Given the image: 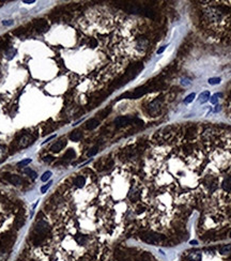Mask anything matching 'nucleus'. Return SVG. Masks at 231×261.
Returning <instances> with one entry per match:
<instances>
[{
	"label": "nucleus",
	"mask_w": 231,
	"mask_h": 261,
	"mask_svg": "<svg viewBox=\"0 0 231 261\" xmlns=\"http://www.w3.org/2000/svg\"><path fill=\"white\" fill-rule=\"evenodd\" d=\"M31 162H32V159H23V161H20V163L17 164V166H20H20H24V167H25V166H27V165H28V164H30Z\"/></svg>",
	"instance_id": "412c9836"
},
{
	"label": "nucleus",
	"mask_w": 231,
	"mask_h": 261,
	"mask_svg": "<svg viewBox=\"0 0 231 261\" xmlns=\"http://www.w3.org/2000/svg\"><path fill=\"white\" fill-rule=\"evenodd\" d=\"M44 161H45V162H48V161L52 162V156H46L45 159H44Z\"/></svg>",
	"instance_id": "c756f323"
},
{
	"label": "nucleus",
	"mask_w": 231,
	"mask_h": 261,
	"mask_svg": "<svg viewBox=\"0 0 231 261\" xmlns=\"http://www.w3.org/2000/svg\"><path fill=\"white\" fill-rule=\"evenodd\" d=\"M5 178H7L8 182H10L11 184H13V185H20V184H22V183H23L22 178H20V177H18V176H15V174H9V176H7Z\"/></svg>",
	"instance_id": "0eeeda50"
},
{
	"label": "nucleus",
	"mask_w": 231,
	"mask_h": 261,
	"mask_svg": "<svg viewBox=\"0 0 231 261\" xmlns=\"http://www.w3.org/2000/svg\"><path fill=\"white\" fill-rule=\"evenodd\" d=\"M140 239L147 244H151V245H158V244L163 243L164 241V237L159 234H156V233H144V234L140 235Z\"/></svg>",
	"instance_id": "f03ea898"
},
{
	"label": "nucleus",
	"mask_w": 231,
	"mask_h": 261,
	"mask_svg": "<svg viewBox=\"0 0 231 261\" xmlns=\"http://www.w3.org/2000/svg\"><path fill=\"white\" fill-rule=\"evenodd\" d=\"M2 24L5 26H10V25H13V20H3Z\"/></svg>",
	"instance_id": "a878e982"
},
{
	"label": "nucleus",
	"mask_w": 231,
	"mask_h": 261,
	"mask_svg": "<svg viewBox=\"0 0 231 261\" xmlns=\"http://www.w3.org/2000/svg\"><path fill=\"white\" fill-rule=\"evenodd\" d=\"M132 121H133V118H131L130 116H121L115 120V124L117 126H123L131 123Z\"/></svg>",
	"instance_id": "20e7f679"
},
{
	"label": "nucleus",
	"mask_w": 231,
	"mask_h": 261,
	"mask_svg": "<svg viewBox=\"0 0 231 261\" xmlns=\"http://www.w3.org/2000/svg\"><path fill=\"white\" fill-rule=\"evenodd\" d=\"M74 183L77 187H84V185H85V183H86V179L84 178L83 176H78L76 179H75Z\"/></svg>",
	"instance_id": "f8f14e48"
},
{
	"label": "nucleus",
	"mask_w": 231,
	"mask_h": 261,
	"mask_svg": "<svg viewBox=\"0 0 231 261\" xmlns=\"http://www.w3.org/2000/svg\"><path fill=\"white\" fill-rule=\"evenodd\" d=\"M146 92H147L146 88H139V89H136L135 91L131 92V93L123 94L122 96H120V98H140L141 95H144Z\"/></svg>",
	"instance_id": "7ed1b4c3"
},
{
	"label": "nucleus",
	"mask_w": 231,
	"mask_h": 261,
	"mask_svg": "<svg viewBox=\"0 0 231 261\" xmlns=\"http://www.w3.org/2000/svg\"><path fill=\"white\" fill-rule=\"evenodd\" d=\"M217 102V95H214L211 98V103L212 104H215V103Z\"/></svg>",
	"instance_id": "bb28decb"
},
{
	"label": "nucleus",
	"mask_w": 231,
	"mask_h": 261,
	"mask_svg": "<svg viewBox=\"0 0 231 261\" xmlns=\"http://www.w3.org/2000/svg\"><path fill=\"white\" fill-rule=\"evenodd\" d=\"M50 185H52V181H50V182L48 183V184H46V185H44V186H42V187H41V193H42V194L46 193V191H47V189L49 188Z\"/></svg>",
	"instance_id": "5701e85b"
},
{
	"label": "nucleus",
	"mask_w": 231,
	"mask_h": 261,
	"mask_svg": "<svg viewBox=\"0 0 231 261\" xmlns=\"http://www.w3.org/2000/svg\"><path fill=\"white\" fill-rule=\"evenodd\" d=\"M190 243H192L193 245H196V244H197V242H196V241H192V242H190Z\"/></svg>",
	"instance_id": "2f4dec72"
},
{
	"label": "nucleus",
	"mask_w": 231,
	"mask_h": 261,
	"mask_svg": "<svg viewBox=\"0 0 231 261\" xmlns=\"http://www.w3.org/2000/svg\"><path fill=\"white\" fill-rule=\"evenodd\" d=\"M230 237H231V232H230Z\"/></svg>",
	"instance_id": "473e14b6"
},
{
	"label": "nucleus",
	"mask_w": 231,
	"mask_h": 261,
	"mask_svg": "<svg viewBox=\"0 0 231 261\" xmlns=\"http://www.w3.org/2000/svg\"><path fill=\"white\" fill-rule=\"evenodd\" d=\"M219 252H220L222 255H228V254H230V252H231V243L222 246V247L220 248Z\"/></svg>",
	"instance_id": "4468645a"
},
{
	"label": "nucleus",
	"mask_w": 231,
	"mask_h": 261,
	"mask_svg": "<svg viewBox=\"0 0 231 261\" xmlns=\"http://www.w3.org/2000/svg\"><path fill=\"white\" fill-rule=\"evenodd\" d=\"M24 173L28 174V176L31 177L32 179H37V173L34 171V170L31 169V168H25V169H24Z\"/></svg>",
	"instance_id": "2eb2a0df"
},
{
	"label": "nucleus",
	"mask_w": 231,
	"mask_h": 261,
	"mask_svg": "<svg viewBox=\"0 0 231 261\" xmlns=\"http://www.w3.org/2000/svg\"><path fill=\"white\" fill-rule=\"evenodd\" d=\"M190 259L192 261H200L201 259V254L198 252H194L190 255Z\"/></svg>",
	"instance_id": "f3484780"
},
{
	"label": "nucleus",
	"mask_w": 231,
	"mask_h": 261,
	"mask_svg": "<svg viewBox=\"0 0 231 261\" xmlns=\"http://www.w3.org/2000/svg\"><path fill=\"white\" fill-rule=\"evenodd\" d=\"M81 136L83 135H81L80 132L76 130V132H73V133L70 135V139L72 140V141H78V140L81 138Z\"/></svg>",
	"instance_id": "ddd939ff"
},
{
	"label": "nucleus",
	"mask_w": 231,
	"mask_h": 261,
	"mask_svg": "<svg viewBox=\"0 0 231 261\" xmlns=\"http://www.w3.org/2000/svg\"><path fill=\"white\" fill-rule=\"evenodd\" d=\"M73 157H75V151L73 150V149H70V150L66 151V153L64 154V159H73Z\"/></svg>",
	"instance_id": "aec40b11"
},
{
	"label": "nucleus",
	"mask_w": 231,
	"mask_h": 261,
	"mask_svg": "<svg viewBox=\"0 0 231 261\" xmlns=\"http://www.w3.org/2000/svg\"><path fill=\"white\" fill-rule=\"evenodd\" d=\"M96 153H98V148H93V149H91V150L89 151V152H88V156H93V155H95Z\"/></svg>",
	"instance_id": "b1692460"
},
{
	"label": "nucleus",
	"mask_w": 231,
	"mask_h": 261,
	"mask_svg": "<svg viewBox=\"0 0 231 261\" xmlns=\"http://www.w3.org/2000/svg\"><path fill=\"white\" fill-rule=\"evenodd\" d=\"M32 138H31V136L29 135H24L22 138L20 139V142H18V147L20 148H27L28 146H30L31 144H32Z\"/></svg>",
	"instance_id": "39448f33"
},
{
	"label": "nucleus",
	"mask_w": 231,
	"mask_h": 261,
	"mask_svg": "<svg viewBox=\"0 0 231 261\" xmlns=\"http://www.w3.org/2000/svg\"><path fill=\"white\" fill-rule=\"evenodd\" d=\"M52 171H49V170H48V171H45L43 174H42L41 181H43V182H46L47 180H49V178L52 177Z\"/></svg>",
	"instance_id": "6ab92c4d"
},
{
	"label": "nucleus",
	"mask_w": 231,
	"mask_h": 261,
	"mask_svg": "<svg viewBox=\"0 0 231 261\" xmlns=\"http://www.w3.org/2000/svg\"><path fill=\"white\" fill-rule=\"evenodd\" d=\"M165 49H166V46H163V47H162V48H159V49L157 50V54H161V52H164V50H165Z\"/></svg>",
	"instance_id": "c85d7f7f"
},
{
	"label": "nucleus",
	"mask_w": 231,
	"mask_h": 261,
	"mask_svg": "<svg viewBox=\"0 0 231 261\" xmlns=\"http://www.w3.org/2000/svg\"><path fill=\"white\" fill-rule=\"evenodd\" d=\"M35 26H37V30L43 31V32L47 31V29H48V25H47V23H46L45 20H39V22H37Z\"/></svg>",
	"instance_id": "6e6552de"
},
{
	"label": "nucleus",
	"mask_w": 231,
	"mask_h": 261,
	"mask_svg": "<svg viewBox=\"0 0 231 261\" xmlns=\"http://www.w3.org/2000/svg\"><path fill=\"white\" fill-rule=\"evenodd\" d=\"M98 125V120L92 119V120H89V121L87 122V124H86V128H87V130H93V128H95Z\"/></svg>",
	"instance_id": "9d476101"
},
{
	"label": "nucleus",
	"mask_w": 231,
	"mask_h": 261,
	"mask_svg": "<svg viewBox=\"0 0 231 261\" xmlns=\"http://www.w3.org/2000/svg\"><path fill=\"white\" fill-rule=\"evenodd\" d=\"M2 156H3V149L0 147V159H1Z\"/></svg>",
	"instance_id": "7c9ffc66"
},
{
	"label": "nucleus",
	"mask_w": 231,
	"mask_h": 261,
	"mask_svg": "<svg viewBox=\"0 0 231 261\" xmlns=\"http://www.w3.org/2000/svg\"><path fill=\"white\" fill-rule=\"evenodd\" d=\"M220 83V78H210L209 79V84L210 85H217V84Z\"/></svg>",
	"instance_id": "4be33fe9"
},
{
	"label": "nucleus",
	"mask_w": 231,
	"mask_h": 261,
	"mask_svg": "<svg viewBox=\"0 0 231 261\" xmlns=\"http://www.w3.org/2000/svg\"><path fill=\"white\" fill-rule=\"evenodd\" d=\"M49 230V226L45 220H40L35 226V234L33 237V242L35 244H39L43 240V238L47 234Z\"/></svg>",
	"instance_id": "f257e3e1"
},
{
	"label": "nucleus",
	"mask_w": 231,
	"mask_h": 261,
	"mask_svg": "<svg viewBox=\"0 0 231 261\" xmlns=\"http://www.w3.org/2000/svg\"><path fill=\"white\" fill-rule=\"evenodd\" d=\"M209 98H210V92H209V91L202 92V93L200 94V96H199V102H200V103L207 102V100H208Z\"/></svg>",
	"instance_id": "dca6fc26"
},
{
	"label": "nucleus",
	"mask_w": 231,
	"mask_h": 261,
	"mask_svg": "<svg viewBox=\"0 0 231 261\" xmlns=\"http://www.w3.org/2000/svg\"><path fill=\"white\" fill-rule=\"evenodd\" d=\"M25 225V217H18L17 220H15V226L16 228H22L23 226Z\"/></svg>",
	"instance_id": "a211bd4d"
},
{
	"label": "nucleus",
	"mask_w": 231,
	"mask_h": 261,
	"mask_svg": "<svg viewBox=\"0 0 231 261\" xmlns=\"http://www.w3.org/2000/svg\"><path fill=\"white\" fill-rule=\"evenodd\" d=\"M159 109H161V106H159V104L157 102H153L152 104H150V106H149V111H150L152 115H155V113H158Z\"/></svg>",
	"instance_id": "1a4fd4ad"
},
{
	"label": "nucleus",
	"mask_w": 231,
	"mask_h": 261,
	"mask_svg": "<svg viewBox=\"0 0 231 261\" xmlns=\"http://www.w3.org/2000/svg\"><path fill=\"white\" fill-rule=\"evenodd\" d=\"M194 98H195V93L190 94V95H188L187 98H186L185 103H190V102H193V100H194Z\"/></svg>",
	"instance_id": "393cba45"
},
{
	"label": "nucleus",
	"mask_w": 231,
	"mask_h": 261,
	"mask_svg": "<svg viewBox=\"0 0 231 261\" xmlns=\"http://www.w3.org/2000/svg\"><path fill=\"white\" fill-rule=\"evenodd\" d=\"M23 2L27 3V5H32V3H34V0H24Z\"/></svg>",
	"instance_id": "cd10ccee"
},
{
	"label": "nucleus",
	"mask_w": 231,
	"mask_h": 261,
	"mask_svg": "<svg viewBox=\"0 0 231 261\" xmlns=\"http://www.w3.org/2000/svg\"><path fill=\"white\" fill-rule=\"evenodd\" d=\"M66 146V140H60V141H58V142H56V144L52 145V148H50V150H52V152H54V153H58V152H60V151H61Z\"/></svg>",
	"instance_id": "423d86ee"
},
{
	"label": "nucleus",
	"mask_w": 231,
	"mask_h": 261,
	"mask_svg": "<svg viewBox=\"0 0 231 261\" xmlns=\"http://www.w3.org/2000/svg\"><path fill=\"white\" fill-rule=\"evenodd\" d=\"M75 240H76V242L78 244L84 245V244H86L88 242V237L87 235H84V234H78V235L75 237Z\"/></svg>",
	"instance_id": "9b49d317"
}]
</instances>
